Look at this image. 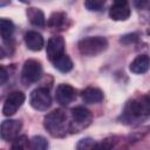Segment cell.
Listing matches in <instances>:
<instances>
[{
    "instance_id": "obj_2",
    "label": "cell",
    "mask_w": 150,
    "mask_h": 150,
    "mask_svg": "<svg viewBox=\"0 0 150 150\" xmlns=\"http://www.w3.org/2000/svg\"><path fill=\"white\" fill-rule=\"evenodd\" d=\"M43 125L50 136L61 138L64 137L69 130V118L64 110L55 109L47 114L43 118Z\"/></svg>"
},
{
    "instance_id": "obj_7",
    "label": "cell",
    "mask_w": 150,
    "mask_h": 150,
    "mask_svg": "<svg viewBox=\"0 0 150 150\" xmlns=\"http://www.w3.org/2000/svg\"><path fill=\"white\" fill-rule=\"evenodd\" d=\"M25 94L22 91L15 90L12 91L7 95L5 102H4V107H2V114L4 116H12L14 115L18 109L22 105V103L25 102Z\"/></svg>"
},
{
    "instance_id": "obj_10",
    "label": "cell",
    "mask_w": 150,
    "mask_h": 150,
    "mask_svg": "<svg viewBox=\"0 0 150 150\" xmlns=\"http://www.w3.org/2000/svg\"><path fill=\"white\" fill-rule=\"evenodd\" d=\"M21 122L18 120H5L1 123V138L7 142H12L21 130Z\"/></svg>"
},
{
    "instance_id": "obj_4",
    "label": "cell",
    "mask_w": 150,
    "mask_h": 150,
    "mask_svg": "<svg viewBox=\"0 0 150 150\" xmlns=\"http://www.w3.org/2000/svg\"><path fill=\"white\" fill-rule=\"evenodd\" d=\"M93 121L91 112L83 108L76 107L70 110V118H69V130L71 134L81 132L83 129L88 128Z\"/></svg>"
},
{
    "instance_id": "obj_16",
    "label": "cell",
    "mask_w": 150,
    "mask_h": 150,
    "mask_svg": "<svg viewBox=\"0 0 150 150\" xmlns=\"http://www.w3.org/2000/svg\"><path fill=\"white\" fill-rule=\"evenodd\" d=\"M27 18L29 20V22L38 27V28H43L46 26V18L43 12L40 8H35V7H29L26 12Z\"/></svg>"
},
{
    "instance_id": "obj_5",
    "label": "cell",
    "mask_w": 150,
    "mask_h": 150,
    "mask_svg": "<svg viewBox=\"0 0 150 150\" xmlns=\"http://www.w3.org/2000/svg\"><path fill=\"white\" fill-rule=\"evenodd\" d=\"M42 73H43V70H42L41 63L36 60L29 59L23 63L22 71H21V77H22V81L26 84H30V83L38 82L41 79Z\"/></svg>"
},
{
    "instance_id": "obj_28",
    "label": "cell",
    "mask_w": 150,
    "mask_h": 150,
    "mask_svg": "<svg viewBox=\"0 0 150 150\" xmlns=\"http://www.w3.org/2000/svg\"><path fill=\"white\" fill-rule=\"evenodd\" d=\"M19 1H21V2H23V4H27V2H29L30 0H19Z\"/></svg>"
},
{
    "instance_id": "obj_3",
    "label": "cell",
    "mask_w": 150,
    "mask_h": 150,
    "mask_svg": "<svg viewBox=\"0 0 150 150\" xmlns=\"http://www.w3.org/2000/svg\"><path fill=\"white\" fill-rule=\"evenodd\" d=\"M108 47V41L103 36H88L79 41V52L84 56H96L104 52Z\"/></svg>"
},
{
    "instance_id": "obj_22",
    "label": "cell",
    "mask_w": 150,
    "mask_h": 150,
    "mask_svg": "<svg viewBox=\"0 0 150 150\" xmlns=\"http://www.w3.org/2000/svg\"><path fill=\"white\" fill-rule=\"evenodd\" d=\"M95 146H96V143L94 142V139H91L89 137L80 139L79 143L76 144L77 149H91V148H95Z\"/></svg>"
},
{
    "instance_id": "obj_26",
    "label": "cell",
    "mask_w": 150,
    "mask_h": 150,
    "mask_svg": "<svg viewBox=\"0 0 150 150\" xmlns=\"http://www.w3.org/2000/svg\"><path fill=\"white\" fill-rule=\"evenodd\" d=\"M9 2H11V0H0V6L4 7V6H6V5L9 4Z\"/></svg>"
},
{
    "instance_id": "obj_14",
    "label": "cell",
    "mask_w": 150,
    "mask_h": 150,
    "mask_svg": "<svg viewBox=\"0 0 150 150\" xmlns=\"http://www.w3.org/2000/svg\"><path fill=\"white\" fill-rule=\"evenodd\" d=\"M129 69L134 74H144V73H146L150 69V56L145 55V54L136 56L131 61V63L129 66Z\"/></svg>"
},
{
    "instance_id": "obj_13",
    "label": "cell",
    "mask_w": 150,
    "mask_h": 150,
    "mask_svg": "<svg viewBox=\"0 0 150 150\" xmlns=\"http://www.w3.org/2000/svg\"><path fill=\"white\" fill-rule=\"evenodd\" d=\"M23 40H25V43L27 46L28 49L33 50V52H39L42 49L43 45H45V41H43V38L40 33L35 32V30H29L23 36Z\"/></svg>"
},
{
    "instance_id": "obj_21",
    "label": "cell",
    "mask_w": 150,
    "mask_h": 150,
    "mask_svg": "<svg viewBox=\"0 0 150 150\" xmlns=\"http://www.w3.org/2000/svg\"><path fill=\"white\" fill-rule=\"evenodd\" d=\"M107 0H86L84 7L90 12H98L103 8Z\"/></svg>"
},
{
    "instance_id": "obj_6",
    "label": "cell",
    "mask_w": 150,
    "mask_h": 150,
    "mask_svg": "<svg viewBox=\"0 0 150 150\" xmlns=\"http://www.w3.org/2000/svg\"><path fill=\"white\" fill-rule=\"evenodd\" d=\"M29 104L35 110L45 111L52 105V97L49 91L46 88H36L30 93L29 96Z\"/></svg>"
},
{
    "instance_id": "obj_12",
    "label": "cell",
    "mask_w": 150,
    "mask_h": 150,
    "mask_svg": "<svg viewBox=\"0 0 150 150\" xmlns=\"http://www.w3.org/2000/svg\"><path fill=\"white\" fill-rule=\"evenodd\" d=\"M48 27H50L53 30H66L69 27V20L66 13L63 12H54L50 14L48 21H47Z\"/></svg>"
},
{
    "instance_id": "obj_20",
    "label": "cell",
    "mask_w": 150,
    "mask_h": 150,
    "mask_svg": "<svg viewBox=\"0 0 150 150\" xmlns=\"http://www.w3.org/2000/svg\"><path fill=\"white\" fill-rule=\"evenodd\" d=\"M48 148V142L42 136H34L30 138V149L34 150H46Z\"/></svg>"
},
{
    "instance_id": "obj_15",
    "label": "cell",
    "mask_w": 150,
    "mask_h": 150,
    "mask_svg": "<svg viewBox=\"0 0 150 150\" xmlns=\"http://www.w3.org/2000/svg\"><path fill=\"white\" fill-rule=\"evenodd\" d=\"M81 97L88 104L100 103L103 100V91L96 87H87L86 89L82 90Z\"/></svg>"
},
{
    "instance_id": "obj_27",
    "label": "cell",
    "mask_w": 150,
    "mask_h": 150,
    "mask_svg": "<svg viewBox=\"0 0 150 150\" xmlns=\"http://www.w3.org/2000/svg\"><path fill=\"white\" fill-rule=\"evenodd\" d=\"M114 2H128V0H112Z\"/></svg>"
},
{
    "instance_id": "obj_25",
    "label": "cell",
    "mask_w": 150,
    "mask_h": 150,
    "mask_svg": "<svg viewBox=\"0 0 150 150\" xmlns=\"http://www.w3.org/2000/svg\"><path fill=\"white\" fill-rule=\"evenodd\" d=\"M7 79H8V74H7L6 69H5V67L1 66L0 67V84H5Z\"/></svg>"
},
{
    "instance_id": "obj_8",
    "label": "cell",
    "mask_w": 150,
    "mask_h": 150,
    "mask_svg": "<svg viewBox=\"0 0 150 150\" xmlns=\"http://www.w3.org/2000/svg\"><path fill=\"white\" fill-rule=\"evenodd\" d=\"M64 47H66V42H64V39L62 36H60V35L52 36L48 40L47 47H46V53H47L49 61L53 62L54 60H56L57 57L63 55L64 54Z\"/></svg>"
},
{
    "instance_id": "obj_17",
    "label": "cell",
    "mask_w": 150,
    "mask_h": 150,
    "mask_svg": "<svg viewBox=\"0 0 150 150\" xmlns=\"http://www.w3.org/2000/svg\"><path fill=\"white\" fill-rule=\"evenodd\" d=\"M52 63L61 73H68V71H70L73 69V61H71V59L67 54L61 55L60 57L54 60Z\"/></svg>"
},
{
    "instance_id": "obj_9",
    "label": "cell",
    "mask_w": 150,
    "mask_h": 150,
    "mask_svg": "<svg viewBox=\"0 0 150 150\" xmlns=\"http://www.w3.org/2000/svg\"><path fill=\"white\" fill-rule=\"evenodd\" d=\"M77 97L76 89L68 83H61L56 87L55 90V100L61 105H68L74 102Z\"/></svg>"
},
{
    "instance_id": "obj_19",
    "label": "cell",
    "mask_w": 150,
    "mask_h": 150,
    "mask_svg": "<svg viewBox=\"0 0 150 150\" xmlns=\"http://www.w3.org/2000/svg\"><path fill=\"white\" fill-rule=\"evenodd\" d=\"M12 149H27L30 148V139H28L27 136L25 135H20L16 136L13 141H12Z\"/></svg>"
},
{
    "instance_id": "obj_23",
    "label": "cell",
    "mask_w": 150,
    "mask_h": 150,
    "mask_svg": "<svg viewBox=\"0 0 150 150\" xmlns=\"http://www.w3.org/2000/svg\"><path fill=\"white\" fill-rule=\"evenodd\" d=\"M138 33H130V34H125L121 38L120 42L123 43V45H130V43H134L138 40Z\"/></svg>"
},
{
    "instance_id": "obj_18",
    "label": "cell",
    "mask_w": 150,
    "mask_h": 150,
    "mask_svg": "<svg viewBox=\"0 0 150 150\" xmlns=\"http://www.w3.org/2000/svg\"><path fill=\"white\" fill-rule=\"evenodd\" d=\"M14 33V25L8 19H1L0 20V34L4 42H7L11 40L12 35Z\"/></svg>"
},
{
    "instance_id": "obj_1",
    "label": "cell",
    "mask_w": 150,
    "mask_h": 150,
    "mask_svg": "<svg viewBox=\"0 0 150 150\" xmlns=\"http://www.w3.org/2000/svg\"><path fill=\"white\" fill-rule=\"evenodd\" d=\"M148 117H150V91L129 101L122 114V120L129 124Z\"/></svg>"
},
{
    "instance_id": "obj_24",
    "label": "cell",
    "mask_w": 150,
    "mask_h": 150,
    "mask_svg": "<svg viewBox=\"0 0 150 150\" xmlns=\"http://www.w3.org/2000/svg\"><path fill=\"white\" fill-rule=\"evenodd\" d=\"M134 6L137 9H148L150 8V0H134Z\"/></svg>"
},
{
    "instance_id": "obj_11",
    "label": "cell",
    "mask_w": 150,
    "mask_h": 150,
    "mask_svg": "<svg viewBox=\"0 0 150 150\" xmlns=\"http://www.w3.org/2000/svg\"><path fill=\"white\" fill-rule=\"evenodd\" d=\"M131 14L128 2H114L109 9V16L115 21H124Z\"/></svg>"
}]
</instances>
